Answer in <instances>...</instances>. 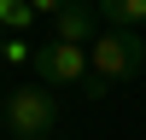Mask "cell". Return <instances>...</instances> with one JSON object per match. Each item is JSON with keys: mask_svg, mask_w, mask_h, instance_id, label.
Instances as JSON below:
<instances>
[{"mask_svg": "<svg viewBox=\"0 0 146 140\" xmlns=\"http://www.w3.org/2000/svg\"><path fill=\"white\" fill-rule=\"evenodd\" d=\"M146 70V35L140 29H100L88 41V76L100 88H117V82H135Z\"/></svg>", "mask_w": 146, "mask_h": 140, "instance_id": "cell-1", "label": "cell"}, {"mask_svg": "<svg viewBox=\"0 0 146 140\" xmlns=\"http://www.w3.org/2000/svg\"><path fill=\"white\" fill-rule=\"evenodd\" d=\"M0 111H6V134H18V140H53V134H58V123H64L58 93H53V88H41V82L12 88Z\"/></svg>", "mask_w": 146, "mask_h": 140, "instance_id": "cell-2", "label": "cell"}, {"mask_svg": "<svg viewBox=\"0 0 146 140\" xmlns=\"http://www.w3.org/2000/svg\"><path fill=\"white\" fill-rule=\"evenodd\" d=\"M29 70H35V82H41V88H58V82H88V47H70V41H41Z\"/></svg>", "mask_w": 146, "mask_h": 140, "instance_id": "cell-3", "label": "cell"}, {"mask_svg": "<svg viewBox=\"0 0 146 140\" xmlns=\"http://www.w3.org/2000/svg\"><path fill=\"white\" fill-rule=\"evenodd\" d=\"M100 35V6L94 0H70L64 12L53 18V41H70V47H88Z\"/></svg>", "mask_w": 146, "mask_h": 140, "instance_id": "cell-4", "label": "cell"}, {"mask_svg": "<svg viewBox=\"0 0 146 140\" xmlns=\"http://www.w3.org/2000/svg\"><path fill=\"white\" fill-rule=\"evenodd\" d=\"M105 29H146V0H94Z\"/></svg>", "mask_w": 146, "mask_h": 140, "instance_id": "cell-5", "label": "cell"}, {"mask_svg": "<svg viewBox=\"0 0 146 140\" xmlns=\"http://www.w3.org/2000/svg\"><path fill=\"white\" fill-rule=\"evenodd\" d=\"M35 18H41V12H35L29 0H0V23H6L12 35H23V29H35Z\"/></svg>", "mask_w": 146, "mask_h": 140, "instance_id": "cell-6", "label": "cell"}, {"mask_svg": "<svg viewBox=\"0 0 146 140\" xmlns=\"http://www.w3.org/2000/svg\"><path fill=\"white\" fill-rule=\"evenodd\" d=\"M0 53H6L12 64H35V47L23 41V35H6V41H0Z\"/></svg>", "mask_w": 146, "mask_h": 140, "instance_id": "cell-7", "label": "cell"}, {"mask_svg": "<svg viewBox=\"0 0 146 140\" xmlns=\"http://www.w3.org/2000/svg\"><path fill=\"white\" fill-rule=\"evenodd\" d=\"M29 6H35V12H41V18H58V12H64V6H70V0H29Z\"/></svg>", "mask_w": 146, "mask_h": 140, "instance_id": "cell-8", "label": "cell"}, {"mask_svg": "<svg viewBox=\"0 0 146 140\" xmlns=\"http://www.w3.org/2000/svg\"><path fill=\"white\" fill-rule=\"evenodd\" d=\"M0 134H6V111H0Z\"/></svg>", "mask_w": 146, "mask_h": 140, "instance_id": "cell-9", "label": "cell"}]
</instances>
